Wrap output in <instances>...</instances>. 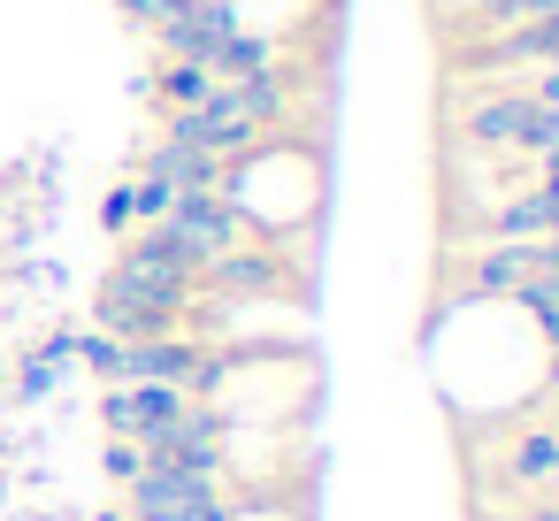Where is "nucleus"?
Here are the masks:
<instances>
[{
  "instance_id": "f257e3e1",
  "label": "nucleus",
  "mask_w": 559,
  "mask_h": 521,
  "mask_svg": "<svg viewBox=\"0 0 559 521\" xmlns=\"http://www.w3.org/2000/svg\"><path fill=\"white\" fill-rule=\"evenodd\" d=\"M192 299H200V276L169 253V238H162V230H139V238H123L116 269L100 276L93 315H100V330H108V338L139 345V338H169V330L192 315Z\"/></svg>"
},
{
  "instance_id": "f03ea898",
  "label": "nucleus",
  "mask_w": 559,
  "mask_h": 521,
  "mask_svg": "<svg viewBox=\"0 0 559 521\" xmlns=\"http://www.w3.org/2000/svg\"><path fill=\"white\" fill-rule=\"evenodd\" d=\"M146 230H162L169 238V253L200 276V269H215L223 253H238L246 238H253V223H246V208H230L223 192H177L169 200V215L162 223H146Z\"/></svg>"
},
{
  "instance_id": "7ed1b4c3",
  "label": "nucleus",
  "mask_w": 559,
  "mask_h": 521,
  "mask_svg": "<svg viewBox=\"0 0 559 521\" xmlns=\"http://www.w3.org/2000/svg\"><path fill=\"white\" fill-rule=\"evenodd\" d=\"M100 414H108V437H131V445L146 452L154 437H169V429L192 414V399H185L177 383H108Z\"/></svg>"
},
{
  "instance_id": "20e7f679",
  "label": "nucleus",
  "mask_w": 559,
  "mask_h": 521,
  "mask_svg": "<svg viewBox=\"0 0 559 521\" xmlns=\"http://www.w3.org/2000/svg\"><path fill=\"white\" fill-rule=\"evenodd\" d=\"M162 32V47H169V62H215L223 47H230V32H238V16L230 9H215V0H207V9H200V0H169V16L154 24ZM215 78V70H207Z\"/></svg>"
},
{
  "instance_id": "39448f33",
  "label": "nucleus",
  "mask_w": 559,
  "mask_h": 521,
  "mask_svg": "<svg viewBox=\"0 0 559 521\" xmlns=\"http://www.w3.org/2000/svg\"><path fill=\"white\" fill-rule=\"evenodd\" d=\"M200 360H207V345L200 338H139V345H123V383H177L185 399H192V383H200Z\"/></svg>"
},
{
  "instance_id": "423d86ee",
  "label": "nucleus",
  "mask_w": 559,
  "mask_h": 521,
  "mask_svg": "<svg viewBox=\"0 0 559 521\" xmlns=\"http://www.w3.org/2000/svg\"><path fill=\"white\" fill-rule=\"evenodd\" d=\"M536 276V238H490L467 261V299H513Z\"/></svg>"
},
{
  "instance_id": "0eeeda50",
  "label": "nucleus",
  "mask_w": 559,
  "mask_h": 521,
  "mask_svg": "<svg viewBox=\"0 0 559 521\" xmlns=\"http://www.w3.org/2000/svg\"><path fill=\"white\" fill-rule=\"evenodd\" d=\"M551 483H559V429L551 422L513 429V445H506V490H551Z\"/></svg>"
},
{
  "instance_id": "6e6552de",
  "label": "nucleus",
  "mask_w": 559,
  "mask_h": 521,
  "mask_svg": "<svg viewBox=\"0 0 559 521\" xmlns=\"http://www.w3.org/2000/svg\"><path fill=\"white\" fill-rule=\"evenodd\" d=\"M223 169H230V162H215V154H200V146H177V139H162V146L146 154V177H162L169 192H223Z\"/></svg>"
},
{
  "instance_id": "1a4fd4ad",
  "label": "nucleus",
  "mask_w": 559,
  "mask_h": 521,
  "mask_svg": "<svg viewBox=\"0 0 559 521\" xmlns=\"http://www.w3.org/2000/svg\"><path fill=\"white\" fill-rule=\"evenodd\" d=\"M528 116H536V100H528V93H490V100L467 116V139H475V146H506V154H521Z\"/></svg>"
},
{
  "instance_id": "9d476101",
  "label": "nucleus",
  "mask_w": 559,
  "mask_h": 521,
  "mask_svg": "<svg viewBox=\"0 0 559 521\" xmlns=\"http://www.w3.org/2000/svg\"><path fill=\"white\" fill-rule=\"evenodd\" d=\"M78 368V338L62 330V338H47V345H32L24 360H16V399H47L62 376Z\"/></svg>"
},
{
  "instance_id": "9b49d317",
  "label": "nucleus",
  "mask_w": 559,
  "mask_h": 521,
  "mask_svg": "<svg viewBox=\"0 0 559 521\" xmlns=\"http://www.w3.org/2000/svg\"><path fill=\"white\" fill-rule=\"evenodd\" d=\"M483 238H544V192H513L483 215Z\"/></svg>"
},
{
  "instance_id": "f8f14e48",
  "label": "nucleus",
  "mask_w": 559,
  "mask_h": 521,
  "mask_svg": "<svg viewBox=\"0 0 559 521\" xmlns=\"http://www.w3.org/2000/svg\"><path fill=\"white\" fill-rule=\"evenodd\" d=\"M207 70H215V85H223V78L238 85V78H253V70H269V47H261L253 32H230V47H223V55H215Z\"/></svg>"
},
{
  "instance_id": "ddd939ff",
  "label": "nucleus",
  "mask_w": 559,
  "mask_h": 521,
  "mask_svg": "<svg viewBox=\"0 0 559 521\" xmlns=\"http://www.w3.org/2000/svg\"><path fill=\"white\" fill-rule=\"evenodd\" d=\"M207 93H215V78H207L200 62H169V70H162V100H169V108H200Z\"/></svg>"
},
{
  "instance_id": "4468645a",
  "label": "nucleus",
  "mask_w": 559,
  "mask_h": 521,
  "mask_svg": "<svg viewBox=\"0 0 559 521\" xmlns=\"http://www.w3.org/2000/svg\"><path fill=\"white\" fill-rule=\"evenodd\" d=\"M78 360H85L100 383H123V338H108V330H85V338H78Z\"/></svg>"
},
{
  "instance_id": "2eb2a0df",
  "label": "nucleus",
  "mask_w": 559,
  "mask_h": 521,
  "mask_svg": "<svg viewBox=\"0 0 559 521\" xmlns=\"http://www.w3.org/2000/svg\"><path fill=\"white\" fill-rule=\"evenodd\" d=\"M108 475H116V483L139 475V445H131V437H108Z\"/></svg>"
},
{
  "instance_id": "dca6fc26",
  "label": "nucleus",
  "mask_w": 559,
  "mask_h": 521,
  "mask_svg": "<svg viewBox=\"0 0 559 521\" xmlns=\"http://www.w3.org/2000/svg\"><path fill=\"white\" fill-rule=\"evenodd\" d=\"M100 223H108V230H116V238H123V230H131V185H123V192H108V208H100Z\"/></svg>"
},
{
  "instance_id": "f3484780",
  "label": "nucleus",
  "mask_w": 559,
  "mask_h": 521,
  "mask_svg": "<svg viewBox=\"0 0 559 521\" xmlns=\"http://www.w3.org/2000/svg\"><path fill=\"white\" fill-rule=\"evenodd\" d=\"M528 100H536V108H559V62H551V70H544V85H536V93H528Z\"/></svg>"
},
{
  "instance_id": "a211bd4d",
  "label": "nucleus",
  "mask_w": 559,
  "mask_h": 521,
  "mask_svg": "<svg viewBox=\"0 0 559 521\" xmlns=\"http://www.w3.org/2000/svg\"><path fill=\"white\" fill-rule=\"evenodd\" d=\"M123 9H131L139 24H162V16H169V0H123Z\"/></svg>"
},
{
  "instance_id": "6ab92c4d",
  "label": "nucleus",
  "mask_w": 559,
  "mask_h": 521,
  "mask_svg": "<svg viewBox=\"0 0 559 521\" xmlns=\"http://www.w3.org/2000/svg\"><path fill=\"white\" fill-rule=\"evenodd\" d=\"M521 521H559V498H544V506H528Z\"/></svg>"
},
{
  "instance_id": "aec40b11",
  "label": "nucleus",
  "mask_w": 559,
  "mask_h": 521,
  "mask_svg": "<svg viewBox=\"0 0 559 521\" xmlns=\"http://www.w3.org/2000/svg\"><path fill=\"white\" fill-rule=\"evenodd\" d=\"M100 521H131V513H100Z\"/></svg>"
},
{
  "instance_id": "412c9836",
  "label": "nucleus",
  "mask_w": 559,
  "mask_h": 521,
  "mask_svg": "<svg viewBox=\"0 0 559 521\" xmlns=\"http://www.w3.org/2000/svg\"><path fill=\"white\" fill-rule=\"evenodd\" d=\"M551 498H559V490H551Z\"/></svg>"
}]
</instances>
